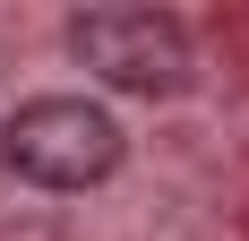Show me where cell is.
Segmentation results:
<instances>
[{
    "instance_id": "7a4b0ae2",
    "label": "cell",
    "mask_w": 249,
    "mask_h": 241,
    "mask_svg": "<svg viewBox=\"0 0 249 241\" xmlns=\"http://www.w3.org/2000/svg\"><path fill=\"white\" fill-rule=\"evenodd\" d=\"M69 52L103 86H129V95H172L189 78V35L163 9H77L69 18Z\"/></svg>"
},
{
    "instance_id": "6da1fadb",
    "label": "cell",
    "mask_w": 249,
    "mask_h": 241,
    "mask_svg": "<svg viewBox=\"0 0 249 241\" xmlns=\"http://www.w3.org/2000/svg\"><path fill=\"white\" fill-rule=\"evenodd\" d=\"M0 155L35 181V190H86L121 164V120L86 95H35L9 112L0 129Z\"/></svg>"
}]
</instances>
